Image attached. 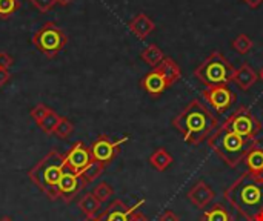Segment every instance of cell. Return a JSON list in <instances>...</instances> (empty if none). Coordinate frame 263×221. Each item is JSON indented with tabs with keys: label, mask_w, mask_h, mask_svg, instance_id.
Returning <instances> with one entry per match:
<instances>
[{
	"label": "cell",
	"mask_w": 263,
	"mask_h": 221,
	"mask_svg": "<svg viewBox=\"0 0 263 221\" xmlns=\"http://www.w3.org/2000/svg\"><path fill=\"white\" fill-rule=\"evenodd\" d=\"M173 126L183 135L188 145L197 146L217 131L219 118L200 100H193L173 118Z\"/></svg>",
	"instance_id": "cell-1"
},
{
	"label": "cell",
	"mask_w": 263,
	"mask_h": 221,
	"mask_svg": "<svg viewBox=\"0 0 263 221\" xmlns=\"http://www.w3.org/2000/svg\"><path fill=\"white\" fill-rule=\"evenodd\" d=\"M225 200L248 221L263 212V177L243 172L223 192Z\"/></svg>",
	"instance_id": "cell-2"
},
{
	"label": "cell",
	"mask_w": 263,
	"mask_h": 221,
	"mask_svg": "<svg viewBox=\"0 0 263 221\" xmlns=\"http://www.w3.org/2000/svg\"><path fill=\"white\" fill-rule=\"evenodd\" d=\"M259 145H260L259 140L243 138L222 126H219L217 131H214L213 135L208 138V146L230 168H237L242 162H245V157L248 155V152Z\"/></svg>",
	"instance_id": "cell-3"
},
{
	"label": "cell",
	"mask_w": 263,
	"mask_h": 221,
	"mask_svg": "<svg viewBox=\"0 0 263 221\" xmlns=\"http://www.w3.org/2000/svg\"><path fill=\"white\" fill-rule=\"evenodd\" d=\"M65 169V155L57 151H49L28 172V177L51 202H55L60 198L57 185Z\"/></svg>",
	"instance_id": "cell-4"
},
{
	"label": "cell",
	"mask_w": 263,
	"mask_h": 221,
	"mask_svg": "<svg viewBox=\"0 0 263 221\" xmlns=\"http://www.w3.org/2000/svg\"><path fill=\"white\" fill-rule=\"evenodd\" d=\"M234 74L236 68L219 51L211 52L194 71V77L206 88L216 85H228L233 82Z\"/></svg>",
	"instance_id": "cell-5"
},
{
	"label": "cell",
	"mask_w": 263,
	"mask_h": 221,
	"mask_svg": "<svg viewBox=\"0 0 263 221\" xmlns=\"http://www.w3.org/2000/svg\"><path fill=\"white\" fill-rule=\"evenodd\" d=\"M66 43L68 35L52 22H46L32 37V45L35 46V49L49 58L55 57L60 51H63Z\"/></svg>",
	"instance_id": "cell-6"
},
{
	"label": "cell",
	"mask_w": 263,
	"mask_h": 221,
	"mask_svg": "<svg viewBox=\"0 0 263 221\" xmlns=\"http://www.w3.org/2000/svg\"><path fill=\"white\" fill-rule=\"evenodd\" d=\"M222 128L243 137L248 140H257V135L262 131L260 120L251 112L248 106H239L222 125Z\"/></svg>",
	"instance_id": "cell-7"
},
{
	"label": "cell",
	"mask_w": 263,
	"mask_h": 221,
	"mask_svg": "<svg viewBox=\"0 0 263 221\" xmlns=\"http://www.w3.org/2000/svg\"><path fill=\"white\" fill-rule=\"evenodd\" d=\"M202 97L217 114H225L236 102V94L228 85L208 86L202 91Z\"/></svg>",
	"instance_id": "cell-8"
},
{
	"label": "cell",
	"mask_w": 263,
	"mask_h": 221,
	"mask_svg": "<svg viewBox=\"0 0 263 221\" xmlns=\"http://www.w3.org/2000/svg\"><path fill=\"white\" fill-rule=\"evenodd\" d=\"M128 142V135L120 138V140H111L108 135L102 134L92 145H91V155H92V160L96 162H100L103 163L105 166L109 165L119 154L120 151V146Z\"/></svg>",
	"instance_id": "cell-9"
},
{
	"label": "cell",
	"mask_w": 263,
	"mask_h": 221,
	"mask_svg": "<svg viewBox=\"0 0 263 221\" xmlns=\"http://www.w3.org/2000/svg\"><path fill=\"white\" fill-rule=\"evenodd\" d=\"M63 155H65V168L77 175H80L92 162L91 149L83 142H76L72 148Z\"/></svg>",
	"instance_id": "cell-10"
},
{
	"label": "cell",
	"mask_w": 263,
	"mask_h": 221,
	"mask_svg": "<svg viewBox=\"0 0 263 221\" xmlns=\"http://www.w3.org/2000/svg\"><path fill=\"white\" fill-rule=\"evenodd\" d=\"M85 186H88V185L82 180L80 175L65 169V172L57 185L60 200H63L65 203H71L82 192V189H85Z\"/></svg>",
	"instance_id": "cell-11"
},
{
	"label": "cell",
	"mask_w": 263,
	"mask_h": 221,
	"mask_svg": "<svg viewBox=\"0 0 263 221\" xmlns=\"http://www.w3.org/2000/svg\"><path fill=\"white\" fill-rule=\"evenodd\" d=\"M145 200H140L133 208H128L122 200H114L102 214L96 217V221H129L131 214L136 209H139Z\"/></svg>",
	"instance_id": "cell-12"
},
{
	"label": "cell",
	"mask_w": 263,
	"mask_h": 221,
	"mask_svg": "<svg viewBox=\"0 0 263 221\" xmlns=\"http://www.w3.org/2000/svg\"><path fill=\"white\" fill-rule=\"evenodd\" d=\"M140 86L151 95V97H159L165 89L171 88L165 74L159 68H153L140 82Z\"/></svg>",
	"instance_id": "cell-13"
},
{
	"label": "cell",
	"mask_w": 263,
	"mask_h": 221,
	"mask_svg": "<svg viewBox=\"0 0 263 221\" xmlns=\"http://www.w3.org/2000/svg\"><path fill=\"white\" fill-rule=\"evenodd\" d=\"M188 200L197 208V209H205L216 197L214 191L205 183V182H197L186 194Z\"/></svg>",
	"instance_id": "cell-14"
},
{
	"label": "cell",
	"mask_w": 263,
	"mask_h": 221,
	"mask_svg": "<svg viewBox=\"0 0 263 221\" xmlns=\"http://www.w3.org/2000/svg\"><path fill=\"white\" fill-rule=\"evenodd\" d=\"M259 80V74L254 71V68L248 63H243L239 69H236V74H234V78L233 82L242 89V91H248L251 89L256 82Z\"/></svg>",
	"instance_id": "cell-15"
},
{
	"label": "cell",
	"mask_w": 263,
	"mask_h": 221,
	"mask_svg": "<svg viewBox=\"0 0 263 221\" xmlns=\"http://www.w3.org/2000/svg\"><path fill=\"white\" fill-rule=\"evenodd\" d=\"M154 28H156L154 22H153L146 14H143V12L137 14V15L129 22V29H131V32H133L136 37L142 38V40L146 38V37L154 31Z\"/></svg>",
	"instance_id": "cell-16"
},
{
	"label": "cell",
	"mask_w": 263,
	"mask_h": 221,
	"mask_svg": "<svg viewBox=\"0 0 263 221\" xmlns=\"http://www.w3.org/2000/svg\"><path fill=\"white\" fill-rule=\"evenodd\" d=\"M77 206H79V209L82 211V214H83L86 218H89V220H91V218H96V217L99 215L100 209H102V203L94 197L92 192H88V194L82 195L80 200L77 202Z\"/></svg>",
	"instance_id": "cell-17"
},
{
	"label": "cell",
	"mask_w": 263,
	"mask_h": 221,
	"mask_svg": "<svg viewBox=\"0 0 263 221\" xmlns=\"http://www.w3.org/2000/svg\"><path fill=\"white\" fill-rule=\"evenodd\" d=\"M245 165L248 168V172L256 177H263V148H260V145L248 152V155L245 157Z\"/></svg>",
	"instance_id": "cell-18"
},
{
	"label": "cell",
	"mask_w": 263,
	"mask_h": 221,
	"mask_svg": "<svg viewBox=\"0 0 263 221\" xmlns=\"http://www.w3.org/2000/svg\"><path fill=\"white\" fill-rule=\"evenodd\" d=\"M166 77L170 86H173L174 83H177L182 77V71H180V66L171 58V57H165L163 62L157 66Z\"/></svg>",
	"instance_id": "cell-19"
},
{
	"label": "cell",
	"mask_w": 263,
	"mask_h": 221,
	"mask_svg": "<svg viewBox=\"0 0 263 221\" xmlns=\"http://www.w3.org/2000/svg\"><path fill=\"white\" fill-rule=\"evenodd\" d=\"M149 163L154 169H157L159 172H163L173 165V155L165 148H159L149 155Z\"/></svg>",
	"instance_id": "cell-20"
},
{
	"label": "cell",
	"mask_w": 263,
	"mask_h": 221,
	"mask_svg": "<svg viewBox=\"0 0 263 221\" xmlns=\"http://www.w3.org/2000/svg\"><path fill=\"white\" fill-rule=\"evenodd\" d=\"M140 57H142V60H143L148 66H151V68H157V66L163 62L165 54H163V51H162L157 45H154V43H153V45L146 46V48L142 51Z\"/></svg>",
	"instance_id": "cell-21"
},
{
	"label": "cell",
	"mask_w": 263,
	"mask_h": 221,
	"mask_svg": "<svg viewBox=\"0 0 263 221\" xmlns=\"http://www.w3.org/2000/svg\"><path fill=\"white\" fill-rule=\"evenodd\" d=\"M199 221H233V217L223 205H214L211 209L202 214Z\"/></svg>",
	"instance_id": "cell-22"
},
{
	"label": "cell",
	"mask_w": 263,
	"mask_h": 221,
	"mask_svg": "<svg viewBox=\"0 0 263 221\" xmlns=\"http://www.w3.org/2000/svg\"><path fill=\"white\" fill-rule=\"evenodd\" d=\"M103 171H105V165L100 163V162L92 160L91 165L80 174V177H82V180H83L86 185H89V183H92L94 180H97V178L103 174Z\"/></svg>",
	"instance_id": "cell-23"
},
{
	"label": "cell",
	"mask_w": 263,
	"mask_h": 221,
	"mask_svg": "<svg viewBox=\"0 0 263 221\" xmlns=\"http://www.w3.org/2000/svg\"><path fill=\"white\" fill-rule=\"evenodd\" d=\"M60 120H62V117H60L55 111L49 109V112H48V114L43 117V120L39 123V128H40L45 134H54V131H55L57 125L60 123Z\"/></svg>",
	"instance_id": "cell-24"
},
{
	"label": "cell",
	"mask_w": 263,
	"mask_h": 221,
	"mask_svg": "<svg viewBox=\"0 0 263 221\" xmlns=\"http://www.w3.org/2000/svg\"><path fill=\"white\" fill-rule=\"evenodd\" d=\"M233 49L240 54V55H247L251 49H253V40L247 35V34H239L234 40H233Z\"/></svg>",
	"instance_id": "cell-25"
},
{
	"label": "cell",
	"mask_w": 263,
	"mask_h": 221,
	"mask_svg": "<svg viewBox=\"0 0 263 221\" xmlns=\"http://www.w3.org/2000/svg\"><path fill=\"white\" fill-rule=\"evenodd\" d=\"M92 194H94V197H96L100 203H105V202H108V200L112 197L114 189H112L106 182H102V183H99V185L94 188Z\"/></svg>",
	"instance_id": "cell-26"
},
{
	"label": "cell",
	"mask_w": 263,
	"mask_h": 221,
	"mask_svg": "<svg viewBox=\"0 0 263 221\" xmlns=\"http://www.w3.org/2000/svg\"><path fill=\"white\" fill-rule=\"evenodd\" d=\"M72 132H74V125H72V122H71L69 118H66V117H62L60 123L57 125V128H55V131H54V135L65 140V138H68Z\"/></svg>",
	"instance_id": "cell-27"
},
{
	"label": "cell",
	"mask_w": 263,
	"mask_h": 221,
	"mask_svg": "<svg viewBox=\"0 0 263 221\" xmlns=\"http://www.w3.org/2000/svg\"><path fill=\"white\" fill-rule=\"evenodd\" d=\"M20 8V0H0V18H8Z\"/></svg>",
	"instance_id": "cell-28"
},
{
	"label": "cell",
	"mask_w": 263,
	"mask_h": 221,
	"mask_svg": "<svg viewBox=\"0 0 263 221\" xmlns=\"http://www.w3.org/2000/svg\"><path fill=\"white\" fill-rule=\"evenodd\" d=\"M48 112H49V108L45 106L43 103H39V105H35V106L29 111V115H31V118L39 125Z\"/></svg>",
	"instance_id": "cell-29"
},
{
	"label": "cell",
	"mask_w": 263,
	"mask_h": 221,
	"mask_svg": "<svg viewBox=\"0 0 263 221\" xmlns=\"http://www.w3.org/2000/svg\"><path fill=\"white\" fill-rule=\"evenodd\" d=\"M31 3H32V6L37 8L40 12H48V11L52 9V6H54L57 2H55V0H31Z\"/></svg>",
	"instance_id": "cell-30"
},
{
	"label": "cell",
	"mask_w": 263,
	"mask_h": 221,
	"mask_svg": "<svg viewBox=\"0 0 263 221\" xmlns=\"http://www.w3.org/2000/svg\"><path fill=\"white\" fill-rule=\"evenodd\" d=\"M12 63H14V58H12L9 54H6V52H0V68H3V69H9V68L12 66Z\"/></svg>",
	"instance_id": "cell-31"
},
{
	"label": "cell",
	"mask_w": 263,
	"mask_h": 221,
	"mask_svg": "<svg viewBox=\"0 0 263 221\" xmlns=\"http://www.w3.org/2000/svg\"><path fill=\"white\" fill-rule=\"evenodd\" d=\"M159 221H180V218H179V215H176L173 211H165V212L160 215Z\"/></svg>",
	"instance_id": "cell-32"
},
{
	"label": "cell",
	"mask_w": 263,
	"mask_h": 221,
	"mask_svg": "<svg viewBox=\"0 0 263 221\" xmlns=\"http://www.w3.org/2000/svg\"><path fill=\"white\" fill-rule=\"evenodd\" d=\"M9 78H11V72H9V69H3V68H0V88H2V86H5V85L9 82Z\"/></svg>",
	"instance_id": "cell-33"
},
{
	"label": "cell",
	"mask_w": 263,
	"mask_h": 221,
	"mask_svg": "<svg viewBox=\"0 0 263 221\" xmlns=\"http://www.w3.org/2000/svg\"><path fill=\"white\" fill-rule=\"evenodd\" d=\"M129 221H149V218H148L143 212H140V211H137V209H136V211L131 214Z\"/></svg>",
	"instance_id": "cell-34"
},
{
	"label": "cell",
	"mask_w": 263,
	"mask_h": 221,
	"mask_svg": "<svg viewBox=\"0 0 263 221\" xmlns=\"http://www.w3.org/2000/svg\"><path fill=\"white\" fill-rule=\"evenodd\" d=\"M248 6H251V8H257L259 5H262L263 0H243Z\"/></svg>",
	"instance_id": "cell-35"
},
{
	"label": "cell",
	"mask_w": 263,
	"mask_h": 221,
	"mask_svg": "<svg viewBox=\"0 0 263 221\" xmlns=\"http://www.w3.org/2000/svg\"><path fill=\"white\" fill-rule=\"evenodd\" d=\"M55 2H57L59 5H62V6H66V5H69L72 0H55Z\"/></svg>",
	"instance_id": "cell-36"
},
{
	"label": "cell",
	"mask_w": 263,
	"mask_h": 221,
	"mask_svg": "<svg viewBox=\"0 0 263 221\" xmlns=\"http://www.w3.org/2000/svg\"><path fill=\"white\" fill-rule=\"evenodd\" d=\"M253 221H263V212H260V214H257L256 217H254V220Z\"/></svg>",
	"instance_id": "cell-37"
},
{
	"label": "cell",
	"mask_w": 263,
	"mask_h": 221,
	"mask_svg": "<svg viewBox=\"0 0 263 221\" xmlns=\"http://www.w3.org/2000/svg\"><path fill=\"white\" fill-rule=\"evenodd\" d=\"M0 221H12V220H11L9 217H2V218H0Z\"/></svg>",
	"instance_id": "cell-38"
},
{
	"label": "cell",
	"mask_w": 263,
	"mask_h": 221,
	"mask_svg": "<svg viewBox=\"0 0 263 221\" xmlns=\"http://www.w3.org/2000/svg\"><path fill=\"white\" fill-rule=\"evenodd\" d=\"M259 77H260V80L263 82V66H262V69H260V72H259Z\"/></svg>",
	"instance_id": "cell-39"
},
{
	"label": "cell",
	"mask_w": 263,
	"mask_h": 221,
	"mask_svg": "<svg viewBox=\"0 0 263 221\" xmlns=\"http://www.w3.org/2000/svg\"><path fill=\"white\" fill-rule=\"evenodd\" d=\"M86 221H96V218H91V220H89V218H88V220Z\"/></svg>",
	"instance_id": "cell-40"
}]
</instances>
